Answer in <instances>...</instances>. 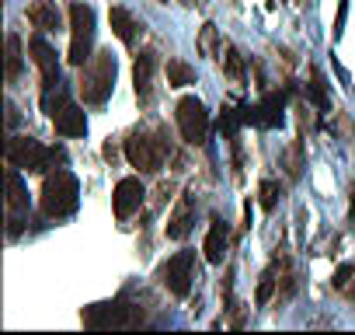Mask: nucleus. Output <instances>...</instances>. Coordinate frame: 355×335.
Wrapping results in <instances>:
<instances>
[{
	"label": "nucleus",
	"instance_id": "nucleus-1",
	"mask_svg": "<svg viewBox=\"0 0 355 335\" xmlns=\"http://www.w3.org/2000/svg\"><path fill=\"white\" fill-rule=\"evenodd\" d=\"M115 74H119V63L112 56V49H98L84 67H80V81H77V91L87 105H105L112 98V88H115Z\"/></svg>",
	"mask_w": 355,
	"mask_h": 335
},
{
	"label": "nucleus",
	"instance_id": "nucleus-2",
	"mask_svg": "<svg viewBox=\"0 0 355 335\" xmlns=\"http://www.w3.org/2000/svg\"><path fill=\"white\" fill-rule=\"evenodd\" d=\"M171 143H167V133L164 129H136L129 140H125V161L143 175H157L164 168V157H167Z\"/></svg>",
	"mask_w": 355,
	"mask_h": 335
},
{
	"label": "nucleus",
	"instance_id": "nucleus-3",
	"mask_svg": "<svg viewBox=\"0 0 355 335\" xmlns=\"http://www.w3.org/2000/svg\"><path fill=\"white\" fill-rule=\"evenodd\" d=\"M39 199H42V213L46 217H56V220L60 217H70L77 210V203H80V186H77L73 172H67V168L49 172L46 182H42Z\"/></svg>",
	"mask_w": 355,
	"mask_h": 335
},
{
	"label": "nucleus",
	"instance_id": "nucleus-4",
	"mask_svg": "<svg viewBox=\"0 0 355 335\" xmlns=\"http://www.w3.org/2000/svg\"><path fill=\"white\" fill-rule=\"evenodd\" d=\"M8 161L15 168H21V172H46V168H53L56 161H63V150L56 147H42L39 140L32 136H15L8 143Z\"/></svg>",
	"mask_w": 355,
	"mask_h": 335
},
{
	"label": "nucleus",
	"instance_id": "nucleus-5",
	"mask_svg": "<svg viewBox=\"0 0 355 335\" xmlns=\"http://www.w3.org/2000/svg\"><path fill=\"white\" fill-rule=\"evenodd\" d=\"M91 46H94V8L91 4H70V63L84 67L91 60Z\"/></svg>",
	"mask_w": 355,
	"mask_h": 335
},
{
	"label": "nucleus",
	"instance_id": "nucleus-6",
	"mask_svg": "<svg viewBox=\"0 0 355 335\" xmlns=\"http://www.w3.org/2000/svg\"><path fill=\"white\" fill-rule=\"evenodd\" d=\"M174 115H178V129H182L185 143H196V147L206 143V136H209V112H206L202 98L185 95L182 101H178V112Z\"/></svg>",
	"mask_w": 355,
	"mask_h": 335
},
{
	"label": "nucleus",
	"instance_id": "nucleus-7",
	"mask_svg": "<svg viewBox=\"0 0 355 335\" xmlns=\"http://www.w3.org/2000/svg\"><path fill=\"white\" fill-rule=\"evenodd\" d=\"M157 279H160L174 297H189V293H192V283H196V255H192V252L171 255V259L157 269Z\"/></svg>",
	"mask_w": 355,
	"mask_h": 335
},
{
	"label": "nucleus",
	"instance_id": "nucleus-8",
	"mask_svg": "<svg viewBox=\"0 0 355 335\" xmlns=\"http://www.w3.org/2000/svg\"><path fill=\"white\" fill-rule=\"evenodd\" d=\"M244 112V122H251V126H261V129H275V126H282V112H286V95L282 91H268L258 105H251V108H241Z\"/></svg>",
	"mask_w": 355,
	"mask_h": 335
},
{
	"label": "nucleus",
	"instance_id": "nucleus-9",
	"mask_svg": "<svg viewBox=\"0 0 355 335\" xmlns=\"http://www.w3.org/2000/svg\"><path fill=\"white\" fill-rule=\"evenodd\" d=\"M28 53H32L35 67L42 70V88H56V84H60V60H56V49H53L42 35H32Z\"/></svg>",
	"mask_w": 355,
	"mask_h": 335
},
{
	"label": "nucleus",
	"instance_id": "nucleus-10",
	"mask_svg": "<svg viewBox=\"0 0 355 335\" xmlns=\"http://www.w3.org/2000/svg\"><path fill=\"white\" fill-rule=\"evenodd\" d=\"M143 196H146V189H143V182H139V179H122V182L115 186V193H112L115 217H119V220L132 217V213L143 206Z\"/></svg>",
	"mask_w": 355,
	"mask_h": 335
},
{
	"label": "nucleus",
	"instance_id": "nucleus-11",
	"mask_svg": "<svg viewBox=\"0 0 355 335\" xmlns=\"http://www.w3.org/2000/svg\"><path fill=\"white\" fill-rule=\"evenodd\" d=\"M84 325L87 328H125V325H136L129 314H125V304H94L84 311Z\"/></svg>",
	"mask_w": 355,
	"mask_h": 335
},
{
	"label": "nucleus",
	"instance_id": "nucleus-12",
	"mask_svg": "<svg viewBox=\"0 0 355 335\" xmlns=\"http://www.w3.org/2000/svg\"><path fill=\"white\" fill-rule=\"evenodd\" d=\"M153 74H157V53H139L132 63V84H136V98L143 105L153 101Z\"/></svg>",
	"mask_w": 355,
	"mask_h": 335
},
{
	"label": "nucleus",
	"instance_id": "nucleus-13",
	"mask_svg": "<svg viewBox=\"0 0 355 335\" xmlns=\"http://www.w3.org/2000/svg\"><path fill=\"white\" fill-rule=\"evenodd\" d=\"M53 126H56V133H60V136H84V133H87L84 108H77L73 101L60 105V108L53 112Z\"/></svg>",
	"mask_w": 355,
	"mask_h": 335
},
{
	"label": "nucleus",
	"instance_id": "nucleus-14",
	"mask_svg": "<svg viewBox=\"0 0 355 335\" xmlns=\"http://www.w3.org/2000/svg\"><path fill=\"white\" fill-rule=\"evenodd\" d=\"M108 22H112V32L119 35V42H125V46H136V39L143 35V22L136 15H129L125 8H112Z\"/></svg>",
	"mask_w": 355,
	"mask_h": 335
},
{
	"label": "nucleus",
	"instance_id": "nucleus-15",
	"mask_svg": "<svg viewBox=\"0 0 355 335\" xmlns=\"http://www.w3.org/2000/svg\"><path fill=\"white\" fill-rule=\"evenodd\" d=\"M28 22L39 32H60L63 28V15L56 8V0H35V4L28 8Z\"/></svg>",
	"mask_w": 355,
	"mask_h": 335
},
{
	"label": "nucleus",
	"instance_id": "nucleus-16",
	"mask_svg": "<svg viewBox=\"0 0 355 335\" xmlns=\"http://www.w3.org/2000/svg\"><path fill=\"white\" fill-rule=\"evenodd\" d=\"M227 241H230V227H227V220L213 217V224H209V234H206V245H202V252H206V262L220 265V262H223V255H227Z\"/></svg>",
	"mask_w": 355,
	"mask_h": 335
},
{
	"label": "nucleus",
	"instance_id": "nucleus-17",
	"mask_svg": "<svg viewBox=\"0 0 355 335\" xmlns=\"http://www.w3.org/2000/svg\"><path fill=\"white\" fill-rule=\"evenodd\" d=\"M192 217H196V203H192V196H185L182 206H178V213L167 220V238H174V241L189 238V231H192Z\"/></svg>",
	"mask_w": 355,
	"mask_h": 335
},
{
	"label": "nucleus",
	"instance_id": "nucleus-18",
	"mask_svg": "<svg viewBox=\"0 0 355 335\" xmlns=\"http://www.w3.org/2000/svg\"><path fill=\"white\" fill-rule=\"evenodd\" d=\"M8 206H11L15 213L28 210V189H25V182H21V175H18L15 164H11V172H8Z\"/></svg>",
	"mask_w": 355,
	"mask_h": 335
},
{
	"label": "nucleus",
	"instance_id": "nucleus-19",
	"mask_svg": "<svg viewBox=\"0 0 355 335\" xmlns=\"http://www.w3.org/2000/svg\"><path fill=\"white\" fill-rule=\"evenodd\" d=\"M167 84L171 88L196 84V67H189L185 60H167Z\"/></svg>",
	"mask_w": 355,
	"mask_h": 335
},
{
	"label": "nucleus",
	"instance_id": "nucleus-20",
	"mask_svg": "<svg viewBox=\"0 0 355 335\" xmlns=\"http://www.w3.org/2000/svg\"><path fill=\"white\" fill-rule=\"evenodd\" d=\"M334 290L355 300V265H341V269L334 272Z\"/></svg>",
	"mask_w": 355,
	"mask_h": 335
},
{
	"label": "nucleus",
	"instance_id": "nucleus-21",
	"mask_svg": "<svg viewBox=\"0 0 355 335\" xmlns=\"http://www.w3.org/2000/svg\"><path fill=\"white\" fill-rule=\"evenodd\" d=\"M18 74H21V42L18 35H11L8 39V81H18Z\"/></svg>",
	"mask_w": 355,
	"mask_h": 335
},
{
	"label": "nucleus",
	"instance_id": "nucleus-22",
	"mask_svg": "<svg viewBox=\"0 0 355 335\" xmlns=\"http://www.w3.org/2000/svg\"><path fill=\"white\" fill-rule=\"evenodd\" d=\"M223 70L234 77V81H244V60L234 46H223Z\"/></svg>",
	"mask_w": 355,
	"mask_h": 335
},
{
	"label": "nucleus",
	"instance_id": "nucleus-23",
	"mask_svg": "<svg viewBox=\"0 0 355 335\" xmlns=\"http://www.w3.org/2000/svg\"><path fill=\"white\" fill-rule=\"evenodd\" d=\"M306 95H310V101L320 108V112H327V91H324V77L313 70L310 74V84H306Z\"/></svg>",
	"mask_w": 355,
	"mask_h": 335
},
{
	"label": "nucleus",
	"instance_id": "nucleus-24",
	"mask_svg": "<svg viewBox=\"0 0 355 335\" xmlns=\"http://www.w3.org/2000/svg\"><path fill=\"white\" fill-rule=\"evenodd\" d=\"M258 203H261V210H275L279 206V196H282V189H279V182H261V189H258Z\"/></svg>",
	"mask_w": 355,
	"mask_h": 335
},
{
	"label": "nucleus",
	"instance_id": "nucleus-25",
	"mask_svg": "<svg viewBox=\"0 0 355 335\" xmlns=\"http://www.w3.org/2000/svg\"><path fill=\"white\" fill-rule=\"evenodd\" d=\"M275 283H279V279H275V265H272V269L261 276V283H258V304H261V307L272 300V290H275Z\"/></svg>",
	"mask_w": 355,
	"mask_h": 335
},
{
	"label": "nucleus",
	"instance_id": "nucleus-26",
	"mask_svg": "<svg viewBox=\"0 0 355 335\" xmlns=\"http://www.w3.org/2000/svg\"><path fill=\"white\" fill-rule=\"evenodd\" d=\"M199 46H202L206 56L216 49V28H213V25H202V39H199Z\"/></svg>",
	"mask_w": 355,
	"mask_h": 335
},
{
	"label": "nucleus",
	"instance_id": "nucleus-27",
	"mask_svg": "<svg viewBox=\"0 0 355 335\" xmlns=\"http://www.w3.org/2000/svg\"><path fill=\"white\" fill-rule=\"evenodd\" d=\"M345 15H348V0H341L338 4V22H334V39L345 32Z\"/></svg>",
	"mask_w": 355,
	"mask_h": 335
}]
</instances>
